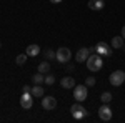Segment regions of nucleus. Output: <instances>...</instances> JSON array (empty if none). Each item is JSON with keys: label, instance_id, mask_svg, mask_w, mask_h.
<instances>
[{"label": "nucleus", "instance_id": "7ed1b4c3", "mask_svg": "<svg viewBox=\"0 0 125 123\" xmlns=\"http://www.w3.org/2000/svg\"><path fill=\"white\" fill-rule=\"evenodd\" d=\"M55 53H57L55 60H57L58 63H67L68 60L72 58V52H70V50H68L67 47H60V48L57 50V52H55Z\"/></svg>", "mask_w": 125, "mask_h": 123}, {"label": "nucleus", "instance_id": "1a4fd4ad", "mask_svg": "<svg viewBox=\"0 0 125 123\" xmlns=\"http://www.w3.org/2000/svg\"><path fill=\"white\" fill-rule=\"evenodd\" d=\"M88 57H90V48L82 47V48H78L77 55H75V60H77L78 63H83V62H87Z\"/></svg>", "mask_w": 125, "mask_h": 123}, {"label": "nucleus", "instance_id": "393cba45", "mask_svg": "<svg viewBox=\"0 0 125 123\" xmlns=\"http://www.w3.org/2000/svg\"><path fill=\"white\" fill-rule=\"evenodd\" d=\"M122 37L125 38V25H124V27H122Z\"/></svg>", "mask_w": 125, "mask_h": 123}, {"label": "nucleus", "instance_id": "6ab92c4d", "mask_svg": "<svg viewBox=\"0 0 125 123\" xmlns=\"http://www.w3.org/2000/svg\"><path fill=\"white\" fill-rule=\"evenodd\" d=\"M27 58H29V55H27V53H20L15 62H17V65H23V63L27 62Z\"/></svg>", "mask_w": 125, "mask_h": 123}, {"label": "nucleus", "instance_id": "bb28decb", "mask_svg": "<svg viewBox=\"0 0 125 123\" xmlns=\"http://www.w3.org/2000/svg\"><path fill=\"white\" fill-rule=\"evenodd\" d=\"M0 47H2V43H0Z\"/></svg>", "mask_w": 125, "mask_h": 123}, {"label": "nucleus", "instance_id": "4468645a", "mask_svg": "<svg viewBox=\"0 0 125 123\" xmlns=\"http://www.w3.org/2000/svg\"><path fill=\"white\" fill-rule=\"evenodd\" d=\"M30 93L33 95V96H37V98H42V96H43V86L42 85H33L32 90H30Z\"/></svg>", "mask_w": 125, "mask_h": 123}, {"label": "nucleus", "instance_id": "412c9836", "mask_svg": "<svg viewBox=\"0 0 125 123\" xmlns=\"http://www.w3.org/2000/svg\"><path fill=\"white\" fill-rule=\"evenodd\" d=\"M53 83H55V76L52 75V73H47V75H45V85H53Z\"/></svg>", "mask_w": 125, "mask_h": 123}, {"label": "nucleus", "instance_id": "a878e982", "mask_svg": "<svg viewBox=\"0 0 125 123\" xmlns=\"http://www.w3.org/2000/svg\"><path fill=\"white\" fill-rule=\"evenodd\" d=\"M50 2H52V3H60L62 0H50Z\"/></svg>", "mask_w": 125, "mask_h": 123}, {"label": "nucleus", "instance_id": "423d86ee", "mask_svg": "<svg viewBox=\"0 0 125 123\" xmlns=\"http://www.w3.org/2000/svg\"><path fill=\"white\" fill-rule=\"evenodd\" d=\"M98 118L104 120V122L112 120V108L108 106V103H104L100 108H98Z\"/></svg>", "mask_w": 125, "mask_h": 123}, {"label": "nucleus", "instance_id": "0eeeda50", "mask_svg": "<svg viewBox=\"0 0 125 123\" xmlns=\"http://www.w3.org/2000/svg\"><path fill=\"white\" fill-rule=\"evenodd\" d=\"M33 95L30 93V92H23L22 96H20V105H22V108H25V110H29L32 108V105H33V98H32Z\"/></svg>", "mask_w": 125, "mask_h": 123}, {"label": "nucleus", "instance_id": "2eb2a0df", "mask_svg": "<svg viewBox=\"0 0 125 123\" xmlns=\"http://www.w3.org/2000/svg\"><path fill=\"white\" fill-rule=\"evenodd\" d=\"M32 82H33L35 85H43V83H45V75L40 73V72H37L35 75L32 76Z\"/></svg>", "mask_w": 125, "mask_h": 123}, {"label": "nucleus", "instance_id": "f8f14e48", "mask_svg": "<svg viewBox=\"0 0 125 123\" xmlns=\"http://www.w3.org/2000/svg\"><path fill=\"white\" fill-rule=\"evenodd\" d=\"M60 85L63 86V88H67V90H70V88L75 86V80H73L72 76H63V78L60 80Z\"/></svg>", "mask_w": 125, "mask_h": 123}, {"label": "nucleus", "instance_id": "ddd939ff", "mask_svg": "<svg viewBox=\"0 0 125 123\" xmlns=\"http://www.w3.org/2000/svg\"><path fill=\"white\" fill-rule=\"evenodd\" d=\"M25 53H27L29 57H37V55L40 53V47L37 45V43H32V45H29V47H27Z\"/></svg>", "mask_w": 125, "mask_h": 123}, {"label": "nucleus", "instance_id": "5701e85b", "mask_svg": "<svg viewBox=\"0 0 125 123\" xmlns=\"http://www.w3.org/2000/svg\"><path fill=\"white\" fill-rule=\"evenodd\" d=\"M30 90H32V86H29V85H25L22 88V92H30Z\"/></svg>", "mask_w": 125, "mask_h": 123}, {"label": "nucleus", "instance_id": "b1692460", "mask_svg": "<svg viewBox=\"0 0 125 123\" xmlns=\"http://www.w3.org/2000/svg\"><path fill=\"white\" fill-rule=\"evenodd\" d=\"M75 70V66L73 65H67V72H73Z\"/></svg>", "mask_w": 125, "mask_h": 123}, {"label": "nucleus", "instance_id": "20e7f679", "mask_svg": "<svg viewBox=\"0 0 125 123\" xmlns=\"http://www.w3.org/2000/svg\"><path fill=\"white\" fill-rule=\"evenodd\" d=\"M87 85H75L73 86V98L77 100V102H85L87 100Z\"/></svg>", "mask_w": 125, "mask_h": 123}, {"label": "nucleus", "instance_id": "9d476101", "mask_svg": "<svg viewBox=\"0 0 125 123\" xmlns=\"http://www.w3.org/2000/svg\"><path fill=\"white\" fill-rule=\"evenodd\" d=\"M42 106L45 110H53V108H57V100L53 96H43L42 98Z\"/></svg>", "mask_w": 125, "mask_h": 123}, {"label": "nucleus", "instance_id": "a211bd4d", "mask_svg": "<svg viewBox=\"0 0 125 123\" xmlns=\"http://www.w3.org/2000/svg\"><path fill=\"white\" fill-rule=\"evenodd\" d=\"M112 98H114V96H112V93H108V92H104L102 96H100V100H102L104 103H110V102H112Z\"/></svg>", "mask_w": 125, "mask_h": 123}, {"label": "nucleus", "instance_id": "aec40b11", "mask_svg": "<svg viewBox=\"0 0 125 123\" xmlns=\"http://www.w3.org/2000/svg\"><path fill=\"white\" fill-rule=\"evenodd\" d=\"M55 57H57V53H55L52 48L45 50V58H47V60H55Z\"/></svg>", "mask_w": 125, "mask_h": 123}, {"label": "nucleus", "instance_id": "4be33fe9", "mask_svg": "<svg viewBox=\"0 0 125 123\" xmlns=\"http://www.w3.org/2000/svg\"><path fill=\"white\" fill-rule=\"evenodd\" d=\"M95 82H97L95 76H88V78L85 80V85L87 86H95Z\"/></svg>", "mask_w": 125, "mask_h": 123}, {"label": "nucleus", "instance_id": "f3484780", "mask_svg": "<svg viewBox=\"0 0 125 123\" xmlns=\"http://www.w3.org/2000/svg\"><path fill=\"white\" fill-rule=\"evenodd\" d=\"M39 72L43 73V75H47L48 72H50V63H48V62H42V63H39Z\"/></svg>", "mask_w": 125, "mask_h": 123}, {"label": "nucleus", "instance_id": "9b49d317", "mask_svg": "<svg viewBox=\"0 0 125 123\" xmlns=\"http://www.w3.org/2000/svg\"><path fill=\"white\" fill-rule=\"evenodd\" d=\"M105 7V2L104 0H88V9L90 10H102Z\"/></svg>", "mask_w": 125, "mask_h": 123}, {"label": "nucleus", "instance_id": "f03ea898", "mask_svg": "<svg viewBox=\"0 0 125 123\" xmlns=\"http://www.w3.org/2000/svg\"><path fill=\"white\" fill-rule=\"evenodd\" d=\"M70 113H72V116L75 120H82V118L87 116V110H85V106H82L80 102H78V103H73L70 106Z\"/></svg>", "mask_w": 125, "mask_h": 123}, {"label": "nucleus", "instance_id": "39448f33", "mask_svg": "<svg viewBox=\"0 0 125 123\" xmlns=\"http://www.w3.org/2000/svg\"><path fill=\"white\" fill-rule=\"evenodd\" d=\"M124 82H125V72H122V70L112 72V75H110V83L114 86H120Z\"/></svg>", "mask_w": 125, "mask_h": 123}, {"label": "nucleus", "instance_id": "6e6552de", "mask_svg": "<svg viewBox=\"0 0 125 123\" xmlns=\"http://www.w3.org/2000/svg\"><path fill=\"white\" fill-rule=\"evenodd\" d=\"M95 52L100 55V57H108L110 53H112V50H110V45H107L105 42H98L95 47Z\"/></svg>", "mask_w": 125, "mask_h": 123}, {"label": "nucleus", "instance_id": "dca6fc26", "mask_svg": "<svg viewBox=\"0 0 125 123\" xmlns=\"http://www.w3.org/2000/svg\"><path fill=\"white\" fill-rule=\"evenodd\" d=\"M125 43H124V37H114L112 38V48H122Z\"/></svg>", "mask_w": 125, "mask_h": 123}, {"label": "nucleus", "instance_id": "f257e3e1", "mask_svg": "<svg viewBox=\"0 0 125 123\" xmlns=\"http://www.w3.org/2000/svg\"><path fill=\"white\" fill-rule=\"evenodd\" d=\"M102 66H104V58L100 57L98 53L90 55V57L87 58V68H88L90 72H98Z\"/></svg>", "mask_w": 125, "mask_h": 123}]
</instances>
